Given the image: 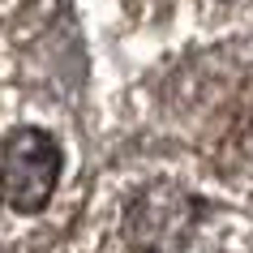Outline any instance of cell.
I'll use <instances>...</instances> for the list:
<instances>
[{
	"mask_svg": "<svg viewBox=\"0 0 253 253\" xmlns=\"http://www.w3.org/2000/svg\"><path fill=\"white\" fill-rule=\"evenodd\" d=\"M202 214V202L180 193L172 185H150L146 193H137L129 214H125V236L142 253H176L193 236Z\"/></svg>",
	"mask_w": 253,
	"mask_h": 253,
	"instance_id": "obj_2",
	"label": "cell"
},
{
	"mask_svg": "<svg viewBox=\"0 0 253 253\" xmlns=\"http://www.w3.org/2000/svg\"><path fill=\"white\" fill-rule=\"evenodd\" d=\"M65 150L47 129L22 125L0 146V202L17 214H39L56 193Z\"/></svg>",
	"mask_w": 253,
	"mask_h": 253,
	"instance_id": "obj_1",
	"label": "cell"
}]
</instances>
